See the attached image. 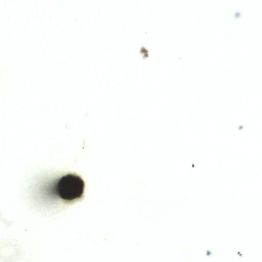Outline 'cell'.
<instances>
[{
    "label": "cell",
    "mask_w": 262,
    "mask_h": 262,
    "mask_svg": "<svg viewBox=\"0 0 262 262\" xmlns=\"http://www.w3.org/2000/svg\"><path fill=\"white\" fill-rule=\"evenodd\" d=\"M84 183L79 176L69 173L61 177L56 185V191L60 199L73 201L81 198Z\"/></svg>",
    "instance_id": "6da1fadb"
}]
</instances>
